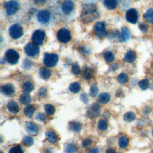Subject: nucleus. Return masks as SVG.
<instances>
[{"instance_id": "nucleus-23", "label": "nucleus", "mask_w": 153, "mask_h": 153, "mask_svg": "<svg viewBox=\"0 0 153 153\" xmlns=\"http://www.w3.org/2000/svg\"><path fill=\"white\" fill-rule=\"evenodd\" d=\"M40 75L42 79L47 80L51 76V71L46 68H41L40 70Z\"/></svg>"}, {"instance_id": "nucleus-17", "label": "nucleus", "mask_w": 153, "mask_h": 153, "mask_svg": "<svg viewBox=\"0 0 153 153\" xmlns=\"http://www.w3.org/2000/svg\"><path fill=\"white\" fill-rule=\"evenodd\" d=\"M7 109L9 112L13 114H16L19 111V107L18 104L14 101H12L8 103Z\"/></svg>"}, {"instance_id": "nucleus-11", "label": "nucleus", "mask_w": 153, "mask_h": 153, "mask_svg": "<svg viewBox=\"0 0 153 153\" xmlns=\"http://www.w3.org/2000/svg\"><path fill=\"white\" fill-rule=\"evenodd\" d=\"M126 20L129 22L135 24L138 19V13L137 11L134 8H131L129 10L126 15Z\"/></svg>"}, {"instance_id": "nucleus-10", "label": "nucleus", "mask_w": 153, "mask_h": 153, "mask_svg": "<svg viewBox=\"0 0 153 153\" xmlns=\"http://www.w3.org/2000/svg\"><path fill=\"white\" fill-rule=\"evenodd\" d=\"M51 17L50 12L47 10H43L40 11L37 15V19L39 22L45 24L48 23Z\"/></svg>"}, {"instance_id": "nucleus-21", "label": "nucleus", "mask_w": 153, "mask_h": 153, "mask_svg": "<svg viewBox=\"0 0 153 153\" xmlns=\"http://www.w3.org/2000/svg\"><path fill=\"white\" fill-rule=\"evenodd\" d=\"M70 129L74 132H79L82 129L81 124L76 122H71L69 123Z\"/></svg>"}, {"instance_id": "nucleus-51", "label": "nucleus", "mask_w": 153, "mask_h": 153, "mask_svg": "<svg viewBox=\"0 0 153 153\" xmlns=\"http://www.w3.org/2000/svg\"><path fill=\"white\" fill-rule=\"evenodd\" d=\"M45 153H52V152H51V151L50 150H49V149H47V150L45 151Z\"/></svg>"}, {"instance_id": "nucleus-12", "label": "nucleus", "mask_w": 153, "mask_h": 153, "mask_svg": "<svg viewBox=\"0 0 153 153\" xmlns=\"http://www.w3.org/2000/svg\"><path fill=\"white\" fill-rule=\"evenodd\" d=\"M100 115V106L97 103L94 104L87 111V115L90 118H95Z\"/></svg>"}, {"instance_id": "nucleus-47", "label": "nucleus", "mask_w": 153, "mask_h": 153, "mask_svg": "<svg viewBox=\"0 0 153 153\" xmlns=\"http://www.w3.org/2000/svg\"><path fill=\"white\" fill-rule=\"evenodd\" d=\"M80 99L81 100L84 102V103H87L89 101V98H88V96H87V95L85 93H83L80 96Z\"/></svg>"}, {"instance_id": "nucleus-28", "label": "nucleus", "mask_w": 153, "mask_h": 153, "mask_svg": "<svg viewBox=\"0 0 153 153\" xmlns=\"http://www.w3.org/2000/svg\"><path fill=\"white\" fill-rule=\"evenodd\" d=\"M20 102L23 105H28L31 102V97L27 93H24L21 95L19 97Z\"/></svg>"}, {"instance_id": "nucleus-38", "label": "nucleus", "mask_w": 153, "mask_h": 153, "mask_svg": "<svg viewBox=\"0 0 153 153\" xmlns=\"http://www.w3.org/2000/svg\"><path fill=\"white\" fill-rule=\"evenodd\" d=\"M22 143L26 147H30L33 145L34 139L30 136H25L22 139Z\"/></svg>"}, {"instance_id": "nucleus-53", "label": "nucleus", "mask_w": 153, "mask_h": 153, "mask_svg": "<svg viewBox=\"0 0 153 153\" xmlns=\"http://www.w3.org/2000/svg\"><path fill=\"white\" fill-rule=\"evenodd\" d=\"M152 135H153V131H152Z\"/></svg>"}, {"instance_id": "nucleus-34", "label": "nucleus", "mask_w": 153, "mask_h": 153, "mask_svg": "<svg viewBox=\"0 0 153 153\" xmlns=\"http://www.w3.org/2000/svg\"><path fill=\"white\" fill-rule=\"evenodd\" d=\"M135 118H136L135 114L131 111L126 113L124 115V120L128 123L133 122L134 120L135 119Z\"/></svg>"}, {"instance_id": "nucleus-32", "label": "nucleus", "mask_w": 153, "mask_h": 153, "mask_svg": "<svg viewBox=\"0 0 153 153\" xmlns=\"http://www.w3.org/2000/svg\"><path fill=\"white\" fill-rule=\"evenodd\" d=\"M97 127H98V129H99V130H101V131H105L108 129V123H107V122L105 120L101 119V120H99V122H98Z\"/></svg>"}, {"instance_id": "nucleus-6", "label": "nucleus", "mask_w": 153, "mask_h": 153, "mask_svg": "<svg viewBox=\"0 0 153 153\" xmlns=\"http://www.w3.org/2000/svg\"><path fill=\"white\" fill-rule=\"evenodd\" d=\"M57 37L61 42L65 44L71 40V34L68 29L66 28H61L58 32Z\"/></svg>"}, {"instance_id": "nucleus-7", "label": "nucleus", "mask_w": 153, "mask_h": 153, "mask_svg": "<svg viewBox=\"0 0 153 153\" xmlns=\"http://www.w3.org/2000/svg\"><path fill=\"white\" fill-rule=\"evenodd\" d=\"M46 37V33L45 31L38 29L35 31L32 35V40L34 44L37 46L42 45Z\"/></svg>"}, {"instance_id": "nucleus-41", "label": "nucleus", "mask_w": 153, "mask_h": 153, "mask_svg": "<svg viewBox=\"0 0 153 153\" xmlns=\"http://www.w3.org/2000/svg\"><path fill=\"white\" fill-rule=\"evenodd\" d=\"M98 88L95 85H92L90 89V95L92 97H96L98 93Z\"/></svg>"}, {"instance_id": "nucleus-9", "label": "nucleus", "mask_w": 153, "mask_h": 153, "mask_svg": "<svg viewBox=\"0 0 153 153\" xmlns=\"http://www.w3.org/2000/svg\"><path fill=\"white\" fill-rule=\"evenodd\" d=\"M25 51L28 56L35 57L40 52V49L37 45L33 43H29L25 46Z\"/></svg>"}, {"instance_id": "nucleus-14", "label": "nucleus", "mask_w": 153, "mask_h": 153, "mask_svg": "<svg viewBox=\"0 0 153 153\" xmlns=\"http://www.w3.org/2000/svg\"><path fill=\"white\" fill-rule=\"evenodd\" d=\"M25 127L27 132L32 135H36L38 133V127L35 123L33 122H26Z\"/></svg>"}, {"instance_id": "nucleus-54", "label": "nucleus", "mask_w": 153, "mask_h": 153, "mask_svg": "<svg viewBox=\"0 0 153 153\" xmlns=\"http://www.w3.org/2000/svg\"><path fill=\"white\" fill-rule=\"evenodd\" d=\"M1 153H3V152H1Z\"/></svg>"}, {"instance_id": "nucleus-16", "label": "nucleus", "mask_w": 153, "mask_h": 153, "mask_svg": "<svg viewBox=\"0 0 153 153\" xmlns=\"http://www.w3.org/2000/svg\"><path fill=\"white\" fill-rule=\"evenodd\" d=\"M47 139L51 144H55L58 142V136L56 132L52 130H48L46 134Z\"/></svg>"}, {"instance_id": "nucleus-48", "label": "nucleus", "mask_w": 153, "mask_h": 153, "mask_svg": "<svg viewBox=\"0 0 153 153\" xmlns=\"http://www.w3.org/2000/svg\"><path fill=\"white\" fill-rule=\"evenodd\" d=\"M34 3L37 5H42L43 4H45L47 0H33Z\"/></svg>"}, {"instance_id": "nucleus-40", "label": "nucleus", "mask_w": 153, "mask_h": 153, "mask_svg": "<svg viewBox=\"0 0 153 153\" xmlns=\"http://www.w3.org/2000/svg\"><path fill=\"white\" fill-rule=\"evenodd\" d=\"M8 153H24V151L20 145H16L11 148Z\"/></svg>"}, {"instance_id": "nucleus-1", "label": "nucleus", "mask_w": 153, "mask_h": 153, "mask_svg": "<svg viewBox=\"0 0 153 153\" xmlns=\"http://www.w3.org/2000/svg\"><path fill=\"white\" fill-rule=\"evenodd\" d=\"M99 15L97 10V6L95 4H86L83 7L81 19L83 22L89 24L99 17Z\"/></svg>"}, {"instance_id": "nucleus-49", "label": "nucleus", "mask_w": 153, "mask_h": 153, "mask_svg": "<svg viewBox=\"0 0 153 153\" xmlns=\"http://www.w3.org/2000/svg\"><path fill=\"white\" fill-rule=\"evenodd\" d=\"M90 153H100V151H99V150L97 148H94L93 149H92L90 152Z\"/></svg>"}, {"instance_id": "nucleus-50", "label": "nucleus", "mask_w": 153, "mask_h": 153, "mask_svg": "<svg viewBox=\"0 0 153 153\" xmlns=\"http://www.w3.org/2000/svg\"><path fill=\"white\" fill-rule=\"evenodd\" d=\"M105 153H117V152L113 148H108L106 151Z\"/></svg>"}, {"instance_id": "nucleus-42", "label": "nucleus", "mask_w": 153, "mask_h": 153, "mask_svg": "<svg viewBox=\"0 0 153 153\" xmlns=\"http://www.w3.org/2000/svg\"><path fill=\"white\" fill-rule=\"evenodd\" d=\"M38 95L42 97H46L47 95V89L45 87H42L38 90Z\"/></svg>"}, {"instance_id": "nucleus-19", "label": "nucleus", "mask_w": 153, "mask_h": 153, "mask_svg": "<svg viewBox=\"0 0 153 153\" xmlns=\"http://www.w3.org/2000/svg\"><path fill=\"white\" fill-rule=\"evenodd\" d=\"M82 74L83 77L86 80H90L93 76L94 70L92 68L86 67L83 68V70L82 71Z\"/></svg>"}, {"instance_id": "nucleus-37", "label": "nucleus", "mask_w": 153, "mask_h": 153, "mask_svg": "<svg viewBox=\"0 0 153 153\" xmlns=\"http://www.w3.org/2000/svg\"><path fill=\"white\" fill-rule=\"evenodd\" d=\"M138 85L142 90H145L148 88V87H149V85H150L149 80L147 79L142 80L139 82Z\"/></svg>"}, {"instance_id": "nucleus-5", "label": "nucleus", "mask_w": 153, "mask_h": 153, "mask_svg": "<svg viewBox=\"0 0 153 153\" xmlns=\"http://www.w3.org/2000/svg\"><path fill=\"white\" fill-rule=\"evenodd\" d=\"M5 58L7 61L12 65L16 64L20 58L18 53L13 49H8L5 53Z\"/></svg>"}, {"instance_id": "nucleus-43", "label": "nucleus", "mask_w": 153, "mask_h": 153, "mask_svg": "<svg viewBox=\"0 0 153 153\" xmlns=\"http://www.w3.org/2000/svg\"><path fill=\"white\" fill-rule=\"evenodd\" d=\"M92 144V141L89 138H86L82 142V146L83 148H88Z\"/></svg>"}, {"instance_id": "nucleus-36", "label": "nucleus", "mask_w": 153, "mask_h": 153, "mask_svg": "<svg viewBox=\"0 0 153 153\" xmlns=\"http://www.w3.org/2000/svg\"><path fill=\"white\" fill-rule=\"evenodd\" d=\"M65 151L67 153H76L77 151V147L73 144H68L65 147Z\"/></svg>"}, {"instance_id": "nucleus-20", "label": "nucleus", "mask_w": 153, "mask_h": 153, "mask_svg": "<svg viewBox=\"0 0 153 153\" xmlns=\"http://www.w3.org/2000/svg\"><path fill=\"white\" fill-rule=\"evenodd\" d=\"M136 59V54L133 51H129L124 56V60L128 63H132Z\"/></svg>"}, {"instance_id": "nucleus-24", "label": "nucleus", "mask_w": 153, "mask_h": 153, "mask_svg": "<svg viewBox=\"0 0 153 153\" xmlns=\"http://www.w3.org/2000/svg\"><path fill=\"white\" fill-rule=\"evenodd\" d=\"M104 5L110 10H114L117 7V0H104Z\"/></svg>"}, {"instance_id": "nucleus-25", "label": "nucleus", "mask_w": 153, "mask_h": 153, "mask_svg": "<svg viewBox=\"0 0 153 153\" xmlns=\"http://www.w3.org/2000/svg\"><path fill=\"white\" fill-rule=\"evenodd\" d=\"M110 95L107 93H102L99 96V101L102 104H106L110 101Z\"/></svg>"}, {"instance_id": "nucleus-26", "label": "nucleus", "mask_w": 153, "mask_h": 153, "mask_svg": "<svg viewBox=\"0 0 153 153\" xmlns=\"http://www.w3.org/2000/svg\"><path fill=\"white\" fill-rule=\"evenodd\" d=\"M34 89V86L30 81L25 82L23 85V90L25 93H29Z\"/></svg>"}, {"instance_id": "nucleus-4", "label": "nucleus", "mask_w": 153, "mask_h": 153, "mask_svg": "<svg viewBox=\"0 0 153 153\" xmlns=\"http://www.w3.org/2000/svg\"><path fill=\"white\" fill-rule=\"evenodd\" d=\"M94 31L96 35L100 38L105 37L108 33L106 29V25L103 22H97L94 26Z\"/></svg>"}, {"instance_id": "nucleus-44", "label": "nucleus", "mask_w": 153, "mask_h": 153, "mask_svg": "<svg viewBox=\"0 0 153 153\" xmlns=\"http://www.w3.org/2000/svg\"><path fill=\"white\" fill-rule=\"evenodd\" d=\"M36 119L39 120V121H40V122H45V120H46V117L43 113H40L36 115Z\"/></svg>"}, {"instance_id": "nucleus-35", "label": "nucleus", "mask_w": 153, "mask_h": 153, "mask_svg": "<svg viewBox=\"0 0 153 153\" xmlns=\"http://www.w3.org/2000/svg\"><path fill=\"white\" fill-rule=\"evenodd\" d=\"M104 58L107 62H113L114 61V55L111 51H106L104 54Z\"/></svg>"}, {"instance_id": "nucleus-45", "label": "nucleus", "mask_w": 153, "mask_h": 153, "mask_svg": "<svg viewBox=\"0 0 153 153\" xmlns=\"http://www.w3.org/2000/svg\"><path fill=\"white\" fill-rule=\"evenodd\" d=\"M32 65V63L31 61L28 60V59H26L24 62V63H23V67L26 68V69H29L31 67Z\"/></svg>"}, {"instance_id": "nucleus-15", "label": "nucleus", "mask_w": 153, "mask_h": 153, "mask_svg": "<svg viewBox=\"0 0 153 153\" xmlns=\"http://www.w3.org/2000/svg\"><path fill=\"white\" fill-rule=\"evenodd\" d=\"M1 91L3 94L7 96H11L15 92V89L12 84H7L2 86Z\"/></svg>"}, {"instance_id": "nucleus-22", "label": "nucleus", "mask_w": 153, "mask_h": 153, "mask_svg": "<svg viewBox=\"0 0 153 153\" xmlns=\"http://www.w3.org/2000/svg\"><path fill=\"white\" fill-rule=\"evenodd\" d=\"M35 111V108L33 105H28L24 109V114L28 118H31Z\"/></svg>"}, {"instance_id": "nucleus-30", "label": "nucleus", "mask_w": 153, "mask_h": 153, "mask_svg": "<svg viewBox=\"0 0 153 153\" xmlns=\"http://www.w3.org/2000/svg\"><path fill=\"white\" fill-rule=\"evenodd\" d=\"M117 80L119 83L124 84L128 82L129 81V76L125 73H121L119 74L117 76Z\"/></svg>"}, {"instance_id": "nucleus-33", "label": "nucleus", "mask_w": 153, "mask_h": 153, "mask_svg": "<svg viewBox=\"0 0 153 153\" xmlns=\"http://www.w3.org/2000/svg\"><path fill=\"white\" fill-rule=\"evenodd\" d=\"M45 110L47 114L49 115H52L55 113V107L51 104H46L45 106Z\"/></svg>"}, {"instance_id": "nucleus-13", "label": "nucleus", "mask_w": 153, "mask_h": 153, "mask_svg": "<svg viewBox=\"0 0 153 153\" xmlns=\"http://www.w3.org/2000/svg\"><path fill=\"white\" fill-rule=\"evenodd\" d=\"M74 7V3L71 0H65L62 5V12L65 15H69L72 12Z\"/></svg>"}, {"instance_id": "nucleus-3", "label": "nucleus", "mask_w": 153, "mask_h": 153, "mask_svg": "<svg viewBox=\"0 0 153 153\" xmlns=\"http://www.w3.org/2000/svg\"><path fill=\"white\" fill-rule=\"evenodd\" d=\"M4 6L8 16L15 15L19 9V4L16 0H9L4 3Z\"/></svg>"}, {"instance_id": "nucleus-29", "label": "nucleus", "mask_w": 153, "mask_h": 153, "mask_svg": "<svg viewBox=\"0 0 153 153\" xmlns=\"http://www.w3.org/2000/svg\"><path fill=\"white\" fill-rule=\"evenodd\" d=\"M69 89L71 92L74 93H77L81 90V86L79 83H76V82H74L70 84Z\"/></svg>"}, {"instance_id": "nucleus-8", "label": "nucleus", "mask_w": 153, "mask_h": 153, "mask_svg": "<svg viewBox=\"0 0 153 153\" xmlns=\"http://www.w3.org/2000/svg\"><path fill=\"white\" fill-rule=\"evenodd\" d=\"M10 35L13 39H18L23 35V28L19 24L13 25L9 29Z\"/></svg>"}, {"instance_id": "nucleus-31", "label": "nucleus", "mask_w": 153, "mask_h": 153, "mask_svg": "<svg viewBox=\"0 0 153 153\" xmlns=\"http://www.w3.org/2000/svg\"><path fill=\"white\" fill-rule=\"evenodd\" d=\"M144 17L147 22L149 23H153V9H149L144 15Z\"/></svg>"}, {"instance_id": "nucleus-39", "label": "nucleus", "mask_w": 153, "mask_h": 153, "mask_svg": "<svg viewBox=\"0 0 153 153\" xmlns=\"http://www.w3.org/2000/svg\"><path fill=\"white\" fill-rule=\"evenodd\" d=\"M71 71H72V72L75 75H78L81 73L80 68L77 63H74L72 65Z\"/></svg>"}, {"instance_id": "nucleus-18", "label": "nucleus", "mask_w": 153, "mask_h": 153, "mask_svg": "<svg viewBox=\"0 0 153 153\" xmlns=\"http://www.w3.org/2000/svg\"><path fill=\"white\" fill-rule=\"evenodd\" d=\"M131 36L130 31L126 27H124L122 29V32L120 36V40L121 41H126L129 40Z\"/></svg>"}, {"instance_id": "nucleus-27", "label": "nucleus", "mask_w": 153, "mask_h": 153, "mask_svg": "<svg viewBox=\"0 0 153 153\" xmlns=\"http://www.w3.org/2000/svg\"><path fill=\"white\" fill-rule=\"evenodd\" d=\"M129 139L126 136H122L118 140V145L122 149L126 148L129 145Z\"/></svg>"}, {"instance_id": "nucleus-52", "label": "nucleus", "mask_w": 153, "mask_h": 153, "mask_svg": "<svg viewBox=\"0 0 153 153\" xmlns=\"http://www.w3.org/2000/svg\"><path fill=\"white\" fill-rule=\"evenodd\" d=\"M152 88L153 89V84H152Z\"/></svg>"}, {"instance_id": "nucleus-46", "label": "nucleus", "mask_w": 153, "mask_h": 153, "mask_svg": "<svg viewBox=\"0 0 153 153\" xmlns=\"http://www.w3.org/2000/svg\"><path fill=\"white\" fill-rule=\"evenodd\" d=\"M140 31L143 32H146L148 31V26L144 24H140L139 26Z\"/></svg>"}, {"instance_id": "nucleus-2", "label": "nucleus", "mask_w": 153, "mask_h": 153, "mask_svg": "<svg viewBox=\"0 0 153 153\" xmlns=\"http://www.w3.org/2000/svg\"><path fill=\"white\" fill-rule=\"evenodd\" d=\"M59 61V56L56 53H46L44 56V63L47 67L52 68L55 67Z\"/></svg>"}]
</instances>
